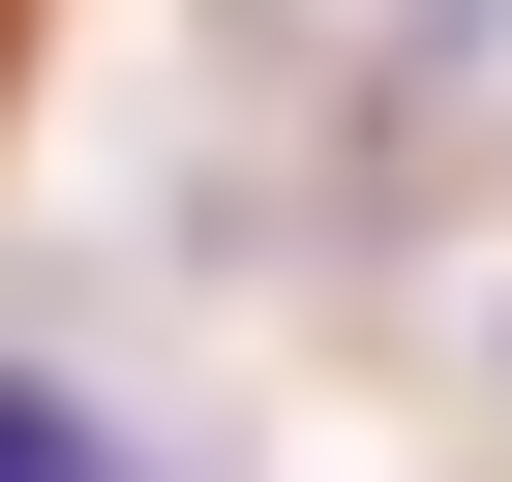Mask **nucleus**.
I'll return each mask as SVG.
<instances>
[{"label": "nucleus", "instance_id": "1", "mask_svg": "<svg viewBox=\"0 0 512 482\" xmlns=\"http://www.w3.org/2000/svg\"><path fill=\"white\" fill-rule=\"evenodd\" d=\"M0 482H121V452H91V392H61V362H0Z\"/></svg>", "mask_w": 512, "mask_h": 482}]
</instances>
